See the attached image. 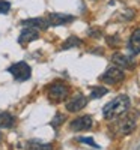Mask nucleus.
<instances>
[{
  "label": "nucleus",
  "mask_w": 140,
  "mask_h": 150,
  "mask_svg": "<svg viewBox=\"0 0 140 150\" xmlns=\"http://www.w3.org/2000/svg\"><path fill=\"white\" fill-rule=\"evenodd\" d=\"M75 20L74 15H68V14H57V12H53V14H48L47 17V24L48 26H63V24H69Z\"/></svg>",
  "instance_id": "0eeeda50"
},
{
  "label": "nucleus",
  "mask_w": 140,
  "mask_h": 150,
  "mask_svg": "<svg viewBox=\"0 0 140 150\" xmlns=\"http://www.w3.org/2000/svg\"><path fill=\"white\" fill-rule=\"evenodd\" d=\"M81 45V39L77 36H69L68 39L63 42L62 50H68V48H75V47H80Z\"/></svg>",
  "instance_id": "2eb2a0df"
},
{
  "label": "nucleus",
  "mask_w": 140,
  "mask_h": 150,
  "mask_svg": "<svg viewBox=\"0 0 140 150\" xmlns=\"http://www.w3.org/2000/svg\"><path fill=\"white\" fill-rule=\"evenodd\" d=\"M21 26L35 27V29H45V27H48V24H47V20H44V18H29V20L21 21Z\"/></svg>",
  "instance_id": "f8f14e48"
},
{
  "label": "nucleus",
  "mask_w": 140,
  "mask_h": 150,
  "mask_svg": "<svg viewBox=\"0 0 140 150\" xmlns=\"http://www.w3.org/2000/svg\"><path fill=\"white\" fill-rule=\"evenodd\" d=\"M8 72L12 74V77H14L17 81H26L32 75V69L26 62H17V63L11 65Z\"/></svg>",
  "instance_id": "f03ea898"
},
{
  "label": "nucleus",
  "mask_w": 140,
  "mask_h": 150,
  "mask_svg": "<svg viewBox=\"0 0 140 150\" xmlns=\"http://www.w3.org/2000/svg\"><path fill=\"white\" fill-rule=\"evenodd\" d=\"M86 105H87V98L83 96L81 93H77V95H74L69 101L66 102V110L69 112H79Z\"/></svg>",
  "instance_id": "423d86ee"
},
{
  "label": "nucleus",
  "mask_w": 140,
  "mask_h": 150,
  "mask_svg": "<svg viewBox=\"0 0 140 150\" xmlns=\"http://www.w3.org/2000/svg\"><path fill=\"white\" fill-rule=\"evenodd\" d=\"M124 78H125L124 69L119 68V66H111V68H109V69L99 77V80L103 81V83H106V84H118V83H121Z\"/></svg>",
  "instance_id": "20e7f679"
},
{
  "label": "nucleus",
  "mask_w": 140,
  "mask_h": 150,
  "mask_svg": "<svg viewBox=\"0 0 140 150\" xmlns=\"http://www.w3.org/2000/svg\"><path fill=\"white\" fill-rule=\"evenodd\" d=\"M130 105H131L130 98L126 95H119L114 99H111V101L103 108V116L107 120H113V119H116V117L122 116L124 112L128 111Z\"/></svg>",
  "instance_id": "f257e3e1"
},
{
  "label": "nucleus",
  "mask_w": 140,
  "mask_h": 150,
  "mask_svg": "<svg viewBox=\"0 0 140 150\" xmlns=\"http://www.w3.org/2000/svg\"><path fill=\"white\" fill-rule=\"evenodd\" d=\"M63 122H65V116H63V114H56L54 116V120L51 122V126L57 128V125H62Z\"/></svg>",
  "instance_id": "a211bd4d"
},
{
  "label": "nucleus",
  "mask_w": 140,
  "mask_h": 150,
  "mask_svg": "<svg viewBox=\"0 0 140 150\" xmlns=\"http://www.w3.org/2000/svg\"><path fill=\"white\" fill-rule=\"evenodd\" d=\"M136 125H137V114H130L121 122L119 131H121L122 135H128L136 129Z\"/></svg>",
  "instance_id": "6e6552de"
},
{
  "label": "nucleus",
  "mask_w": 140,
  "mask_h": 150,
  "mask_svg": "<svg viewBox=\"0 0 140 150\" xmlns=\"http://www.w3.org/2000/svg\"><path fill=\"white\" fill-rule=\"evenodd\" d=\"M111 62H113L116 66L122 68V69L131 68V66L134 65L133 60H131L130 57H126V56H124V54H121V53H114V54L111 56Z\"/></svg>",
  "instance_id": "9b49d317"
},
{
  "label": "nucleus",
  "mask_w": 140,
  "mask_h": 150,
  "mask_svg": "<svg viewBox=\"0 0 140 150\" xmlns=\"http://www.w3.org/2000/svg\"><path fill=\"white\" fill-rule=\"evenodd\" d=\"M69 95V87L63 83H53L48 87V98L51 99L53 102H62L65 101Z\"/></svg>",
  "instance_id": "7ed1b4c3"
},
{
  "label": "nucleus",
  "mask_w": 140,
  "mask_h": 150,
  "mask_svg": "<svg viewBox=\"0 0 140 150\" xmlns=\"http://www.w3.org/2000/svg\"><path fill=\"white\" fill-rule=\"evenodd\" d=\"M11 11V3L6 0H0V14H8Z\"/></svg>",
  "instance_id": "f3484780"
},
{
  "label": "nucleus",
  "mask_w": 140,
  "mask_h": 150,
  "mask_svg": "<svg viewBox=\"0 0 140 150\" xmlns=\"http://www.w3.org/2000/svg\"><path fill=\"white\" fill-rule=\"evenodd\" d=\"M26 150H53V147H51V144L41 143L38 140H30L26 146Z\"/></svg>",
  "instance_id": "ddd939ff"
},
{
  "label": "nucleus",
  "mask_w": 140,
  "mask_h": 150,
  "mask_svg": "<svg viewBox=\"0 0 140 150\" xmlns=\"http://www.w3.org/2000/svg\"><path fill=\"white\" fill-rule=\"evenodd\" d=\"M107 93H109V89H107V87L98 86V87H95V89H92L91 98H92V99H99V98H103V96L107 95Z\"/></svg>",
  "instance_id": "dca6fc26"
},
{
  "label": "nucleus",
  "mask_w": 140,
  "mask_h": 150,
  "mask_svg": "<svg viewBox=\"0 0 140 150\" xmlns=\"http://www.w3.org/2000/svg\"><path fill=\"white\" fill-rule=\"evenodd\" d=\"M128 50L133 56L140 53V29H136L130 38V42H128Z\"/></svg>",
  "instance_id": "9d476101"
},
{
  "label": "nucleus",
  "mask_w": 140,
  "mask_h": 150,
  "mask_svg": "<svg viewBox=\"0 0 140 150\" xmlns=\"http://www.w3.org/2000/svg\"><path fill=\"white\" fill-rule=\"evenodd\" d=\"M0 140H2V134H0Z\"/></svg>",
  "instance_id": "aec40b11"
},
{
  "label": "nucleus",
  "mask_w": 140,
  "mask_h": 150,
  "mask_svg": "<svg viewBox=\"0 0 140 150\" xmlns=\"http://www.w3.org/2000/svg\"><path fill=\"white\" fill-rule=\"evenodd\" d=\"M92 117L91 116H81V117H77L74 119L71 123H69V129L72 132H81V131H87L92 128Z\"/></svg>",
  "instance_id": "39448f33"
},
{
  "label": "nucleus",
  "mask_w": 140,
  "mask_h": 150,
  "mask_svg": "<svg viewBox=\"0 0 140 150\" xmlns=\"http://www.w3.org/2000/svg\"><path fill=\"white\" fill-rule=\"evenodd\" d=\"M15 125V117L9 112H0V128H12Z\"/></svg>",
  "instance_id": "4468645a"
},
{
  "label": "nucleus",
  "mask_w": 140,
  "mask_h": 150,
  "mask_svg": "<svg viewBox=\"0 0 140 150\" xmlns=\"http://www.w3.org/2000/svg\"><path fill=\"white\" fill-rule=\"evenodd\" d=\"M79 141H81V143H86V144L92 146V147H98V146L94 143V140H92V138H79Z\"/></svg>",
  "instance_id": "6ab92c4d"
},
{
  "label": "nucleus",
  "mask_w": 140,
  "mask_h": 150,
  "mask_svg": "<svg viewBox=\"0 0 140 150\" xmlns=\"http://www.w3.org/2000/svg\"><path fill=\"white\" fill-rule=\"evenodd\" d=\"M39 38V33H38V29L35 27H24L18 36V42L20 44H29L35 39Z\"/></svg>",
  "instance_id": "1a4fd4ad"
}]
</instances>
